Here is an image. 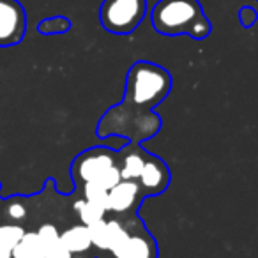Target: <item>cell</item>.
Masks as SVG:
<instances>
[{"label":"cell","instance_id":"obj_1","mask_svg":"<svg viewBox=\"0 0 258 258\" xmlns=\"http://www.w3.org/2000/svg\"><path fill=\"white\" fill-rule=\"evenodd\" d=\"M172 90V76L154 62H135L125 78L124 101L111 106L97 124V137H125L131 144H142L156 137L161 129V118L154 108Z\"/></svg>","mask_w":258,"mask_h":258},{"label":"cell","instance_id":"obj_2","mask_svg":"<svg viewBox=\"0 0 258 258\" xmlns=\"http://www.w3.org/2000/svg\"><path fill=\"white\" fill-rule=\"evenodd\" d=\"M151 20L163 36L205 39L212 29L198 0H159L152 8Z\"/></svg>","mask_w":258,"mask_h":258},{"label":"cell","instance_id":"obj_3","mask_svg":"<svg viewBox=\"0 0 258 258\" xmlns=\"http://www.w3.org/2000/svg\"><path fill=\"white\" fill-rule=\"evenodd\" d=\"M147 13V0H104L99 9V22L104 30L127 36L138 29Z\"/></svg>","mask_w":258,"mask_h":258},{"label":"cell","instance_id":"obj_4","mask_svg":"<svg viewBox=\"0 0 258 258\" xmlns=\"http://www.w3.org/2000/svg\"><path fill=\"white\" fill-rule=\"evenodd\" d=\"M115 166H118V151L110 147H92L78 154L73 161V182L82 187L90 180H97Z\"/></svg>","mask_w":258,"mask_h":258},{"label":"cell","instance_id":"obj_5","mask_svg":"<svg viewBox=\"0 0 258 258\" xmlns=\"http://www.w3.org/2000/svg\"><path fill=\"white\" fill-rule=\"evenodd\" d=\"M27 30V15L18 0H0V48L22 43Z\"/></svg>","mask_w":258,"mask_h":258},{"label":"cell","instance_id":"obj_6","mask_svg":"<svg viewBox=\"0 0 258 258\" xmlns=\"http://www.w3.org/2000/svg\"><path fill=\"white\" fill-rule=\"evenodd\" d=\"M137 182L140 186L144 197H156V195L165 193L170 186L168 165L158 156L149 154Z\"/></svg>","mask_w":258,"mask_h":258},{"label":"cell","instance_id":"obj_7","mask_svg":"<svg viewBox=\"0 0 258 258\" xmlns=\"http://www.w3.org/2000/svg\"><path fill=\"white\" fill-rule=\"evenodd\" d=\"M140 186L137 180H124L122 179L118 184H115L108 191V211L115 214H135L140 207V202L144 200Z\"/></svg>","mask_w":258,"mask_h":258},{"label":"cell","instance_id":"obj_8","mask_svg":"<svg viewBox=\"0 0 258 258\" xmlns=\"http://www.w3.org/2000/svg\"><path fill=\"white\" fill-rule=\"evenodd\" d=\"M113 258H158V244L152 233L138 223L137 228L129 230L127 239L111 254Z\"/></svg>","mask_w":258,"mask_h":258},{"label":"cell","instance_id":"obj_9","mask_svg":"<svg viewBox=\"0 0 258 258\" xmlns=\"http://www.w3.org/2000/svg\"><path fill=\"white\" fill-rule=\"evenodd\" d=\"M149 152L140 147V144H131L129 142L124 149L118 151V168L120 177L124 180H138L144 165L147 161Z\"/></svg>","mask_w":258,"mask_h":258},{"label":"cell","instance_id":"obj_10","mask_svg":"<svg viewBox=\"0 0 258 258\" xmlns=\"http://www.w3.org/2000/svg\"><path fill=\"white\" fill-rule=\"evenodd\" d=\"M60 239L64 242V246L71 251L73 254H82L87 253L92 246V240H90L89 226L87 225H75L71 228L60 232Z\"/></svg>","mask_w":258,"mask_h":258},{"label":"cell","instance_id":"obj_11","mask_svg":"<svg viewBox=\"0 0 258 258\" xmlns=\"http://www.w3.org/2000/svg\"><path fill=\"white\" fill-rule=\"evenodd\" d=\"M13 258H44V247L37 232H25L13 247Z\"/></svg>","mask_w":258,"mask_h":258},{"label":"cell","instance_id":"obj_12","mask_svg":"<svg viewBox=\"0 0 258 258\" xmlns=\"http://www.w3.org/2000/svg\"><path fill=\"white\" fill-rule=\"evenodd\" d=\"M129 235V228L120 219H110L106 221V251L113 254L118 247L124 244Z\"/></svg>","mask_w":258,"mask_h":258},{"label":"cell","instance_id":"obj_13","mask_svg":"<svg viewBox=\"0 0 258 258\" xmlns=\"http://www.w3.org/2000/svg\"><path fill=\"white\" fill-rule=\"evenodd\" d=\"M75 209L78 211V216L82 219L83 225H92V223L99 221V219H104V209H101L99 205L96 204H90L87 200H78L75 204Z\"/></svg>","mask_w":258,"mask_h":258},{"label":"cell","instance_id":"obj_14","mask_svg":"<svg viewBox=\"0 0 258 258\" xmlns=\"http://www.w3.org/2000/svg\"><path fill=\"white\" fill-rule=\"evenodd\" d=\"M80 189H82V193H83V200L99 205L101 209H104V212H110L108 211V189L97 186L96 182L83 184Z\"/></svg>","mask_w":258,"mask_h":258},{"label":"cell","instance_id":"obj_15","mask_svg":"<svg viewBox=\"0 0 258 258\" xmlns=\"http://www.w3.org/2000/svg\"><path fill=\"white\" fill-rule=\"evenodd\" d=\"M23 233H25V228L16 223H4V225L0 223V246L13 251V247L23 237Z\"/></svg>","mask_w":258,"mask_h":258},{"label":"cell","instance_id":"obj_16","mask_svg":"<svg viewBox=\"0 0 258 258\" xmlns=\"http://www.w3.org/2000/svg\"><path fill=\"white\" fill-rule=\"evenodd\" d=\"M69 29H71V22L68 18H64V16H53V18H46L37 23V32L44 34V36L64 34Z\"/></svg>","mask_w":258,"mask_h":258},{"label":"cell","instance_id":"obj_17","mask_svg":"<svg viewBox=\"0 0 258 258\" xmlns=\"http://www.w3.org/2000/svg\"><path fill=\"white\" fill-rule=\"evenodd\" d=\"M89 233L92 246H96L101 251H106V221L99 219V221L89 225Z\"/></svg>","mask_w":258,"mask_h":258},{"label":"cell","instance_id":"obj_18","mask_svg":"<svg viewBox=\"0 0 258 258\" xmlns=\"http://www.w3.org/2000/svg\"><path fill=\"white\" fill-rule=\"evenodd\" d=\"M6 216H8L9 219H13V221H20V219H23L27 216V209L23 204H20V202H6Z\"/></svg>","mask_w":258,"mask_h":258},{"label":"cell","instance_id":"obj_19","mask_svg":"<svg viewBox=\"0 0 258 258\" xmlns=\"http://www.w3.org/2000/svg\"><path fill=\"white\" fill-rule=\"evenodd\" d=\"M44 258H73V253L64 246V242L60 239L44 251Z\"/></svg>","mask_w":258,"mask_h":258},{"label":"cell","instance_id":"obj_20","mask_svg":"<svg viewBox=\"0 0 258 258\" xmlns=\"http://www.w3.org/2000/svg\"><path fill=\"white\" fill-rule=\"evenodd\" d=\"M239 18H240V23H242V27L249 29V27L253 25L254 22H256L258 15H256V11H254L253 8L246 6V8H242V9L239 11Z\"/></svg>","mask_w":258,"mask_h":258},{"label":"cell","instance_id":"obj_21","mask_svg":"<svg viewBox=\"0 0 258 258\" xmlns=\"http://www.w3.org/2000/svg\"><path fill=\"white\" fill-rule=\"evenodd\" d=\"M0 258H13V251L4 246H0Z\"/></svg>","mask_w":258,"mask_h":258},{"label":"cell","instance_id":"obj_22","mask_svg":"<svg viewBox=\"0 0 258 258\" xmlns=\"http://www.w3.org/2000/svg\"><path fill=\"white\" fill-rule=\"evenodd\" d=\"M0 223H2V211H0Z\"/></svg>","mask_w":258,"mask_h":258}]
</instances>
